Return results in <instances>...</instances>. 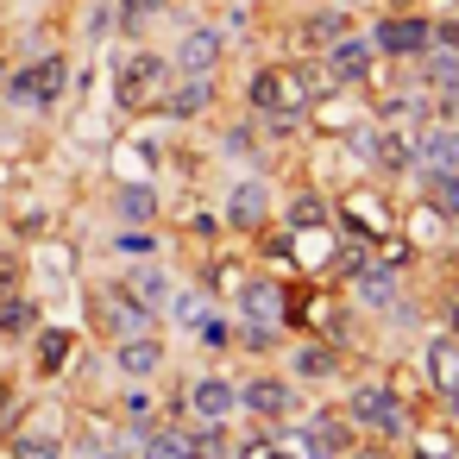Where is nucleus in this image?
<instances>
[{
    "instance_id": "nucleus-25",
    "label": "nucleus",
    "mask_w": 459,
    "mask_h": 459,
    "mask_svg": "<svg viewBox=\"0 0 459 459\" xmlns=\"http://www.w3.org/2000/svg\"><path fill=\"white\" fill-rule=\"evenodd\" d=\"M120 290H133L145 308H158V302H170V296H177V290H170V271H164V264H152V258H145V264H133Z\"/></svg>"
},
{
    "instance_id": "nucleus-27",
    "label": "nucleus",
    "mask_w": 459,
    "mask_h": 459,
    "mask_svg": "<svg viewBox=\"0 0 459 459\" xmlns=\"http://www.w3.org/2000/svg\"><path fill=\"white\" fill-rule=\"evenodd\" d=\"M39 327V308L20 302V296H0V333H32Z\"/></svg>"
},
{
    "instance_id": "nucleus-32",
    "label": "nucleus",
    "mask_w": 459,
    "mask_h": 459,
    "mask_svg": "<svg viewBox=\"0 0 459 459\" xmlns=\"http://www.w3.org/2000/svg\"><path fill=\"white\" fill-rule=\"evenodd\" d=\"M434 39H440V45H453V51H459V13H440V20H434Z\"/></svg>"
},
{
    "instance_id": "nucleus-38",
    "label": "nucleus",
    "mask_w": 459,
    "mask_h": 459,
    "mask_svg": "<svg viewBox=\"0 0 459 459\" xmlns=\"http://www.w3.org/2000/svg\"><path fill=\"white\" fill-rule=\"evenodd\" d=\"M108 459H114V453H108Z\"/></svg>"
},
{
    "instance_id": "nucleus-2",
    "label": "nucleus",
    "mask_w": 459,
    "mask_h": 459,
    "mask_svg": "<svg viewBox=\"0 0 459 459\" xmlns=\"http://www.w3.org/2000/svg\"><path fill=\"white\" fill-rule=\"evenodd\" d=\"M365 39H371V51H377V57L409 64V57H421V51L434 45V20H428L421 7H384V20H377Z\"/></svg>"
},
{
    "instance_id": "nucleus-23",
    "label": "nucleus",
    "mask_w": 459,
    "mask_h": 459,
    "mask_svg": "<svg viewBox=\"0 0 459 459\" xmlns=\"http://www.w3.org/2000/svg\"><path fill=\"white\" fill-rule=\"evenodd\" d=\"M396 233H403V239L415 246V258H421V252H428V246H440V239H446L453 227H446V221H440V214H434L428 202H415V208H409V214L396 221Z\"/></svg>"
},
{
    "instance_id": "nucleus-22",
    "label": "nucleus",
    "mask_w": 459,
    "mask_h": 459,
    "mask_svg": "<svg viewBox=\"0 0 459 459\" xmlns=\"http://www.w3.org/2000/svg\"><path fill=\"white\" fill-rule=\"evenodd\" d=\"M302 428L315 434V446H321V459H340V453H346V446L359 440V428L346 421V409H340V415H333V409H321V415H308Z\"/></svg>"
},
{
    "instance_id": "nucleus-37",
    "label": "nucleus",
    "mask_w": 459,
    "mask_h": 459,
    "mask_svg": "<svg viewBox=\"0 0 459 459\" xmlns=\"http://www.w3.org/2000/svg\"><path fill=\"white\" fill-rule=\"evenodd\" d=\"M340 7H359V0H340Z\"/></svg>"
},
{
    "instance_id": "nucleus-17",
    "label": "nucleus",
    "mask_w": 459,
    "mask_h": 459,
    "mask_svg": "<svg viewBox=\"0 0 459 459\" xmlns=\"http://www.w3.org/2000/svg\"><path fill=\"white\" fill-rule=\"evenodd\" d=\"M139 459H202V434L195 428H177V421L145 428L139 434Z\"/></svg>"
},
{
    "instance_id": "nucleus-5",
    "label": "nucleus",
    "mask_w": 459,
    "mask_h": 459,
    "mask_svg": "<svg viewBox=\"0 0 459 459\" xmlns=\"http://www.w3.org/2000/svg\"><path fill=\"white\" fill-rule=\"evenodd\" d=\"M233 308L252 327H290V290H283V277H239L233 283Z\"/></svg>"
},
{
    "instance_id": "nucleus-10",
    "label": "nucleus",
    "mask_w": 459,
    "mask_h": 459,
    "mask_svg": "<svg viewBox=\"0 0 459 459\" xmlns=\"http://www.w3.org/2000/svg\"><path fill=\"white\" fill-rule=\"evenodd\" d=\"M239 409H246V415H258V421H283V415L296 409V384H290V377H277V371L246 377V384H239Z\"/></svg>"
},
{
    "instance_id": "nucleus-4",
    "label": "nucleus",
    "mask_w": 459,
    "mask_h": 459,
    "mask_svg": "<svg viewBox=\"0 0 459 459\" xmlns=\"http://www.w3.org/2000/svg\"><path fill=\"white\" fill-rule=\"evenodd\" d=\"M403 290H409V264H390L384 252H377V258L352 277V302H359L365 315H377V321L403 302Z\"/></svg>"
},
{
    "instance_id": "nucleus-28",
    "label": "nucleus",
    "mask_w": 459,
    "mask_h": 459,
    "mask_svg": "<svg viewBox=\"0 0 459 459\" xmlns=\"http://www.w3.org/2000/svg\"><path fill=\"white\" fill-rule=\"evenodd\" d=\"M114 252H126V258H152L158 239H152V227H120V233H114Z\"/></svg>"
},
{
    "instance_id": "nucleus-35",
    "label": "nucleus",
    "mask_w": 459,
    "mask_h": 459,
    "mask_svg": "<svg viewBox=\"0 0 459 459\" xmlns=\"http://www.w3.org/2000/svg\"><path fill=\"white\" fill-rule=\"evenodd\" d=\"M0 296H13V258H0Z\"/></svg>"
},
{
    "instance_id": "nucleus-36",
    "label": "nucleus",
    "mask_w": 459,
    "mask_h": 459,
    "mask_svg": "<svg viewBox=\"0 0 459 459\" xmlns=\"http://www.w3.org/2000/svg\"><path fill=\"white\" fill-rule=\"evenodd\" d=\"M384 7H421V0H384Z\"/></svg>"
},
{
    "instance_id": "nucleus-33",
    "label": "nucleus",
    "mask_w": 459,
    "mask_h": 459,
    "mask_svg": "<svg viewBox=\"0 0 459 459\" xmlns=\"http://www.w3.org/2000/svg\"><path fill=\"white\" fill-rule=\"evenodd\" d=\"M340 459H396V453H390V446H384V440H365V446H346V453H340Z\"/></svg>"
},
{
    "instance_id": "nucleus-31",
    "label": "nucleus",
    "mask_w": 459,
    "mask_h": 459,
    "mask_svg": "<svg viewBox=\"0 0 459 459\" xmlns=\"http://www.w3.org/2000/svg\"><path fill=\"white\" fill-rule=\"evenodd\" d=\"M164 7H170V0H120V26L139 32V26H145L152 13H164Z\"/></svg>"
},
{
    "instance_id": "nucleus-6",
    "label": "nucleus",
    "mask_w": 459,
    "mask_h": 459,
    "mask_svg": "<svg viewBox=\"0 0 459 459\" xmlns=\"http://www.w3.org/2000/svg\"><path fill=\"white\" fill-rule=\"evenodd\" d=\"M321 70H327L333 89H365L371 70H377V51H371L365 32H346V39H333V45L321 51Z\"/></svg>"
},
{
    "instance_id": "nucleus-19",
    "label": "nucleus",
    "mask_w": 459,
    "mask_h": 459,
    "mask_svg": "<svg viewBox=\"0 0 459 459\" xmlns=\"http://www.w3.org/2000/svg\"><path fill=\"white\" fill-rule=\"evenodd\" d=\"M340 365H346V352H340L333 340H302V346L290 352V371H296L302 384H327V377H340Z\"/></svg>"
},
{
    "instance_id": "nucleus-24",
    "label": "nucleus",
    "mask_w": 459,
    "mask_h": 459,
    "mask_svg": "<svg viewBox=\"0 0 459 459\" xmlns=\"http://www.w3.org/2000/svg\"><path fill=\"white\" fill-rule=\"evenodd\" d=\"M208 101H214V76H183V82L170 89L164 114H170V120H195V114H202Z\"/></svg>"
},
{
    "instance_id": "nucleus-12",
    "label": "nucleus",
    "mask_w": 459,
    "mask_h": 459,
    "mask_svg": "<svg viewBox=\"0 0 459 459\" xmlns=\"http://www.w3.org/2000/svg\"><path fill=\"white\" fill-rule=\"evenodd\" d=\"M221 51H227V32H221V26H195V32H183L170 70H177V76H214V70H221Z\"/></svg>"
},
{
    "instance_id": "nucleus-11",
    "label": "nucleus",
    "mask_w": 459,
    "mask_h": 459,
    "mask_svg": "<svg viewBox=\"0 0 459 459\" xmlns=\"http://www.w3.org/2000/svg\"><path fill=\"white\" fill-rule=\"evenodd\" d=\"M415 170H453L459 177V120H421L415 126Z\"/></svg>"
},
{
    "instance_id": "nucleus-13",
    "label": "nucleus",
    "mask_w": 459,
    "mask_h": 459,
    "mask_svg": "<svg viewBox=\"0 0 459 459\" xmlns=\"http://www.w3.org/2000/svg\"><path fill=\"white\" fill-rule=\"evenodd\" d=\"M233 409H239V384H233V377H214V371H208V377L189 384V415H195L202 428H221Z\"/></svg>"
},
{
    "instance_id": "nucleus-34",
    "label": "nucleus",
    "mask_w": 459,
    "mask_h": 459,
    "mask_svg": "<svg viewBox=\"0 0 459 459\" xmlns=\"http://www.w3.org/2000/svg\"><path fill=\"white\" fill-rule=\"evenodd\" d=\"M440 409H446V428L459 434V390H453V396H440Z\"/></svg>"
},
{
    "instance_id": "nucleus-29",
    "label": "nucleus",
    "mask_w": 459,
    "mask_h": 459,
    "mask_svg": "<svg viewBox=\"0 0 459 459\" xmlns=\"http://www.w3.org/2000/svg\"><path fill=\"white\" fill-rule=\"evenodd\" d=\"M39 365H45V371H64V365H70V333H57V327L39 333Z\"/></svg>"
},
{
    "instance_id": "nucleus-18",
    "label": "nucleus",
    "mask_w": 459,
    "mask_h": 459,
    "mask_svg": "<svg viewBox=\"0 0 459 459\" xmlns=\"http://www.w3.org/2000/svg\"><path fill=\"white\" fill-rule=\"evenodd\" d=\"M114 365H120V377L145 384L152 371H164V340H158V333H133V340L114 346Z\"/></svg>"
},
{
    "instance_id": "nucleus-21",
    "label": "nucleus",
    "mask_w": 459,
    "mask_h": 459,
    "mask_svg": "<svg viewBox=\"0 0 459 459\" xmlns=\"http://www.w3.org/2000/svg\"><path fill=\"white\" fill-rule=\"evenodd\" d=\"M403 446H409V459H459V434L446 421H415L403 434Z\"/></svg>"
},
{
    "instance_id": "nucleus-3",
    "label": "nucleus",
    "mask_w": 459,
    "mask_h": 459,
    "mask_svg": "<svg viewBox=\"0 0 459 459\" xmlns=\"http://www.w3.org/2000/svg\"><path fill=\"white\" fill-rule=\"evenodd\" d=\"M409 371H415V384H421L428 396H453V390H459V333H446V327H440V333H421Z\"/></svg>"
},
{
    "instance_id": "nucleus-15",
    "label": "nucleus",
    "mask_w": 459,
    "mask_h": 459,
    "mask_svg": "<svg viewBox=\"0 0 459 459\" xmlns=\"http://www.w3.org/2000/svg\"><path fill=\"white\" fill-rule=\"evenodd\" d=\"M409 183H415V202H428L459 233V177L453 170H409Z\"/></svg>"
},
{
    "instance_id": "nucleus-16",
    "label": "nucleus",
    "mask_w": 459,
    "mask_h": 459,
    "mask_svg": "<svg viewBox=\"0 0 459 459\" xmlns=\"http://www.w3.org/2000/svg\"><path fill=\"white\" fill-rule=\"evenodd\" d=\"M346 32H359V26H352V7H340V0H327V7L302 13V26H296V39H302L308 51H327V45L346 39Z\"/></svg>"
},
{
    "instance_id": "nucleus-20",
    "label": "nucleus",
    "mask_w": 459,
    "mask_h": 459,
    "mask_svg": "<svg viewBox=\"0 0 459 459\" xmlns=\"http://www.w3.org/2000/svg\"><path fill=\"white\" fill-rule=\"evenodd\" d=\"M283 227H290V233H333L340 214H333V202H327L321 189H302V195L283 208Z\"/></svg>"
},
{
    "instance_id": "nucleus-26",
    "label": "nucleus",
    "mask_w": 459,
    "mask_h": 459,
    "mask_svg": "<svg viewBox=\"0 0 459 459\" xmlns=\"http://www.w3.org/2000/svg\"><path fill=\"white\" fill-rule=\"evenodd\" d=\"M114 214H120L126 227H152V221H158V195H152V183H126V189L114 195Z\"/></svg>"
},
{
    "instance_id": "nucleus-7",
    "label": "nucleus",
    "mask_w": 459,
    "mask_h": 459,
    "mask_svg": "<svg viewBox=\"0 0 459 459\" xmlns=\"http://www.w3.org/2000/svg\"><path fill=\"white\" fill-rule=\"evenodd\" d=\"M164 82H170V64H164L158 51H133V57L114 70V95H120V108H145V101H158Z\"/></svg>"
},
{
    "instance_id": "nucleus-9",
    "label": "nucleus",
    "mask_w": 459,
    "mask_h": 459,
    "mask_svg": "<svg viewBox=\"0 0 459 459\" xmlns=\"http://www.w3.org/2000/svg\"><path fill=\"white\" fill-rule=\"evenodd\" d=\"M64 82H70V64L51 51V57H39V64H26L13 82H7V95L20 101V108H51L57 95H64Z\"/></svg>"
},
{
    "instance_id": "nucleus-30",
    "label": "nucleus",
    "mask_w": 459,
    "mask_h": 459,
    "mask_svg": "<svg viewBox=\"0 0 459 459\" xmlns=\"http://www.w3.org/2000/svg\"><path fill=\"white\" fill-rule=\"evenodd\" d=\"M13 459H64V446L51 434H20L13 440Z\"/></svg>"
},
{
    "instance_id": "nucleus-14",
    "label": "nucleus",
    "mask_w": 459,
    "mask_h": 459,
    "mask_svg": "<svg viewBox=\"0 0 459 459\" xmlns=\"http://www.w3.org/2000/svg\"><path fill=\"white\" fill-rule=\"evenodd\" d=\"M101 321L114 340H133V333H152V308L133 296V290H101Z\"/></svg>"
},
{
    "instance_id": "nucleus-1",
    "label": "nucleus",
    "mask_w": 459,
    "mask_h": 459,
    "mask_svg": "<svg viewBox=\"0 0 459 459\" xmlns=\"http://www.w3.org/2000/svg\"><path fill=\"white\" fill-rule=\"evenodd\" d=\"M340 409H346V421H352L365 440H384V446H403V434L415 428V409H409V396H403L390 377H365V384H352Z\"/></svg>"
},
{
    "instance_id": "nucleus-8",
    "label": "nucleus",
    "mask_w": 459,
    "mask_h": 459,
    "mask_svg": "<svg viewBox=\"0 0 459 459\" xmlns=\"http://www.w3.org/2000/svg\"><path fill=\"white\" fill-rule=\"evenodd\" d=\"M271 214H277V195H271V183H264V177H239V183L227 189V208H221V221H227L233 233H258Z\"/></svg>"
}]
</instances>
